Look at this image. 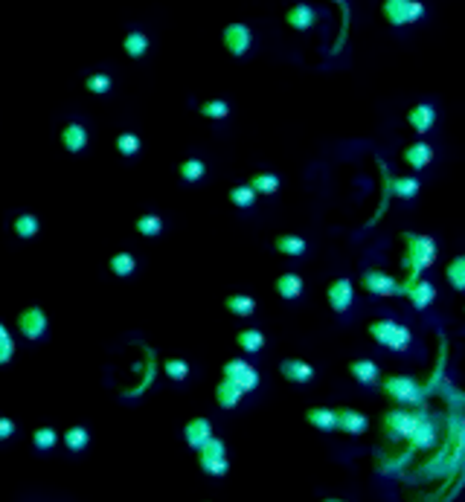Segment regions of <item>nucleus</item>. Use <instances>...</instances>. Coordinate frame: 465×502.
I'll use <instances>...</instances> for the list:
<instances>
[{
  "mask_svg": "<svg viewBox=\"0 0 465 502\" xmlns=\"http://www.w3.org/2000/svg\"><path fill=\"white\" fill-rule=\"evenodd\" d=\"M366 334L390 352H407L413 343L410 328L396 322V320H375V322H370V328H366Z\"/></svg>",
  "mask_w": 465,
  "mask_h": 502,
  "instance_id": "nucleus-1",
  "label": "nucleus"
},
{
  "mask_svg": "<svg viewBox=\"0 0 465 502\" xmlns=\"http://www.w3.org/2000/svg\"><path fill=\"white\" fill-rule=\"evenodd\" d=\"M407 253H404V264L413 270V279L422 273V270H428L433 261H436V241L428 238V236H413V233H404L401 236Z\"/></svg>",
  "mask_w": 465,
  "mask_h": 502,
  "instance_id": "nucleus-2",
  "label": "nucleus"
},
{
  "mask_svg": "<svg viewBox=\"0 0 465 502\" xmlns=\"http://www.w3.org/2000/svg\"><path fill=\"white\" fill-rule=\"evenodd\" d=\"M381 383V389L384 395L396 401L398 407H404V403H422L424 392H422V386L413 380V378H404V375H390V378H378Z\"/></svg>",
  "mask_w": 465,
  "mask_h": 502,
  "instance_id": "nucleus-3",
  "label": "nucleus"
},
{
  "mask_svg": "<svg viewBox=\"0 0 465 502\" xmlns=\"http://www.w3.org/2000/svg\"><path fill=\"white\" fill-rule=\"evenodd\" d=\"M381 15L387 24L393 27H407V24H416L424 17V6L419 0H384L381 3Z\"/></svg>",
  "mask_w": 465,
  "mask_h": 502,
  "instance_id": "nucleus-4",
  "label": "nucleus"
},
{
  "mask_svg": "<svg viewBox=\"0 0 465 502\" xmlns=\"http://www.w3.org/2000/svg\"><path fill=\"white\" fill-rule=\"evenodd\" d=\"M419 413H410V410H390L384 418H381V430L390 436V438H410V433L416 430V424H419Z\"/></svg>",
  "mask_w": 465,
  "mask_h": 502,
  "instance_id": "nucleus-5",
  "label": "nucleus"
},
{
  "mask_svg": "<svg viewBox=\"0 0 465 502\" xmlns=\"http://www.w3.org/2000/svg\"><path fill=\"white\" fill-rule=\"evenodd\" d=\"M361 287L366 294H375V296H401L404 294V282H398L390 273H384V270H366L361 276Z\"/></svg>",
  "mask_w": 465,
  "mask_h": 502,
  "instance_id": "nucleus-6",
  "label": "nucleus"
},
{
  "mask_svg": "<svg viewBox=\"0 0 465 502\" xmlns=\"http://www.w3.org/2000/svg\"><path fill=\"white\" fill-rule=\"evenodd\" d=\"M224 47L227 52L233 55V59H244V55L250 52V44H254V32H250L247 24H230L224 27Z\"/></svg>",
  "mask_w": 465,
  "mask_h": 502,
  "instance_id": "nucleus-7",
  "label": "nucleus"
},
{
  "mask_svg": "<svg viewBox=\"0 0 465 502\" xmlns=\"http://www.w3.org/2000/svg\"><path fill=\"white\" fill-rule=\"evenodd\" d=\"M18 328H21V334H24L27 340H32V343L41 340V337L47 334V328H50L44 308L32 305V308H27V311H21V317H18Z\"/></svg>",
  "mask_w": 465,
  "mask_h": 502,
  "instance_id": "nucleus-8",
  "label": "nucleus"
},
{
  "mask_svg": "<svg viewBox=\"0 0 465 502\" xmlns=\"http://www.w3.org/2000/svg\"><path fill=\"white\" fill-rule=\"evenodd\" d=\"M404 296L413 302L416 311H424L428 305H433L436 299V287L431 282H424V279H410V282H404Z\"/></svg>",
  "mask_w": 465,
  "mask_h": 502,
  "instance_id": "nucleus-9",
  "label": "nucleus"
},
{
  "mask_svg": "<svg viewBox=\"0 0 465 502\" xmlns=\"http://www.w3.org/2000/svg\"><path fill=\"white\" fill-rule=\"evenodd\" d=\"M326 296H328V305H332L335 314H346L349 305H352V299H355V285L349 279H335L332 285H328Z\"/></svg>",
  "mask_w": 465,
  "mask_h": 502,
  "instance_id": "nucleus-10",
  "label": "nucleus"
},
{
  "mask_svg": "<svg viewBox=\"0 0 465 502\" xmlns=\"http://www.w3.org/2000/svg\"><path fill=\"white\" fill-rule=\"evenodd\" d=\"M338 430H343L346 436H363L370 430V418H366L361 410L352 407H338Z\"/></svg>",
  "mask_w": 465,
  "mask_h": 502,
  "instance_id": "nucleus-11",
  "label": "nucleus"
},
{
  "mask_svg": "<svg viewBox=\"0 0 465 502\" xmlns=\"http://www.w3.org/2000/svg\"><path fill=\"white\" fill-rule=\"evenodd\" d=\"M407 125H410L419 137H424L433 125H436V108L431 102H419L407 110Z\"/></svg>",
  "mask_w": 465,
  "mask_h": 502,
  "instance_id": "nucleus-12",
  "label": "nucleus"
},
{
  "mask_svg": "<svg viewBox=\"0 0 465 502\" xmlns=\"http://www.w3.org/2000/svg\"><path fill=\"white\" fill-rule=\"evenodd\" d=\"M279 375L288 380V383H312L314 380V366L312 363H305L300 357H285L279 363Z\"/></svg>",
  "mask_w": 465,
  "mask_h": 502,
  "instance_id": "nucleus-13",
  "label": "nucleus"
},
{
  "mask_svg": "<svg viewBox=\"0 0 465 502\" xmlns=\"http://www.w3.org/2000/svg\"><path fill=\"white\" fill-rule=\"evenodd\" d=\"M401 157L413 171H422V168H428L433 163V148H431V143H410L401 151Z\"/></svg>",
  "mask_w": 465,
  "mask_h": 502,
  "instance_id": "nucleus-14",
  "label": "nucleus"
},
{
  "mask_svg": "<svg viewBox=\"0 0 465 502\" xmlns=\"http://www.w3.org/2000/svg\"><path fill=\"white\" fill-rule=\"evenodd\" d=\"M244 392H242V386L236 380H230V378H221L216 383V401H218V407L221 410H236L239 403H242Z\"/></svg>",
  "mask_w": 465,
  "mask_h": 502,
  "instance_id": "nucleus-15",
  "label": "nucleus"
},
{
  "mask_svg": "<svg viewBox=\"0 0 465 502\" xmlns=\"http://www.w3.org/2000/svg\"><path fill=\"white\" fill-rule=\"evenodd\" d=\"M88 143H90V134H88V128H85L82 122L64 125V131H62V145H64V151L79 154V151L88 148Z\"/></svg>",
  "mask_w": 465,
  "mask_h": 502,
  "instance_id": "nucleus-16",
  "label": "nucleus"
},
{
  "mask_svg": "<svg viewBox=\"0 0 465 502\" xmlns=\"http://www.w3.org/2000/svg\"><path fill=\"white\" fill-rule=\"evenodd\" d=\"M349 375H352L361 386H375L378 378H381V369H378V363L370 360V357H358L349 363Z\"/></svg>",
  "mask_w": 465,
  "mask_h": 502,
  "instance_id": "nucleus-17",
  "label": "nucleus"
},
{
  "mask_svg": "<svg viewBox=\"0 0 465 502\" xmlns=\"http://www.w3.org/2000/svg\"><path fill=\"white\" fill-rule=\"evenodd\" d=\"M285 24L291 29H297V32H308L317 24V12L312 6H305V3H297V6H291L285 12Z\"/></svg>",
  "mask_w": 465,
  "mask_h": 502,
  "instance_id": "nucleus-18",
  "label": "nucleus"
},
{
  "mask_svg": "<svg viewBox=\"0 0 465 502\" xmlns=\"http://www.w3.org/2000/svg\"><path fill=\"white\" fill-rule=\"evenodd\" d=\"M305 421L312 424L314 430H320V433H332V430H338V413L335 410H328V407H312L305 413Z\"/></svg>",
  "mask_w": 465,
  "mask_h": 502,
  "instance_id": "nucleus-19",
  "label": "nucleus"
},
{
  "mask_svg": "<svg viewBox=\"0 0 465 502\" xmlns=\"http://www.w3.org/2000/svg\"><path fill=\"white\" fill-rule=\"evenodd\" d=\"M209 436H212V427H209L207 418H192L186 427H183V438H186V444H189L192 450H198Z\"/></svg>",
  "mask_w": 465,
  "mask_h": 502,
  "instance_id": "nucleus-20",
  "label": "nucleus"
},
{
  "mask_svg": "<svg viewBox=\"0 0 465 502\" xmlns=\"http://www.w3.org/2000/svg\"><path fill=\"white\" fill-rule=\"evenodd\" d=\"M303 287H305V282H303V276L300 273H282L277 282H274V291L282 296V299H300L303 296Z\"/></svg>",
  "mask_w": 465,
  "mask_h": 502,
  "instance_id": "nucleus-21",
  "label": "nucleus"
},
{
  "mask_svg": "<svg viewBox=\"0 0 465 502\" xmlns=\"http://www.w3.org/2000/svg\"><path fill=\"white\" fill-rule=\"evenodd\" d=\"M224 308L233 317H254L256 314V299L250 294H230L224 299Z\"/></svg>",
  "mask_w": 465,
  "mask_h": 502,
  "instance_id": "nucleus-22",
  "label": "nucleus"
},
{
  "mask_svg": "<svg viewBox=\"0 0 465 502\" xmlns=\"http://www.w3.org/2000/svg\"><path fill=\"white\" fill-rule=\"evenodd\" d=\"M236 343H239V349L244 352V354H259L262 349H265V334L259 331V328H242L239 331V337H236Z\"/></svg>",
  "mask_w": 465,
  "mask_h": 502,
  "instance_id": "nucleus-23",
  "label": "nucleus"
},
{
  "mask_svg": "<svg viewBox=\"0 0 465 502\" xmlns=\"http://www.w3.org/2000/svg\"><path fill=\"white\" fill-rule=\"evenodd\" d=\"M123 50H125L128 59H143V55L148 52V35L140 32V29H131L123 38Z\"/></svg>",
  "mask_w": 465,
  "mask_h": 502,
  "instance_id": "nucleus-24",
  "label": "nucleus"
},
{
  "mask_svg": "<svg viewBox=\"0 0 465 502\" xmlns=\"http://www.w3.org/2000/svg\"><path fill=\"white\" fill-rule=\"evenodd\" d=\"M407 441H410L416 450H422V447H431V444L436 441V427H433V421H428V418H419L416 430L410 433V438H407Z\"/></svg>",
  "mask_w": 465,
  "mask_h": 502,
  "instance_id": "nucleus-25",
  "label": "nucleus"
},
{
  "mask_svg": "<svg viewBox=\"0 0 465 502\" xmlns=\"http://www.w3.org/2000/svg\"><path fill=\"white\" fill-rule=\"evenodd\" d=\"M12 229H15V236L18 238H24V241H29V238H35L38 236V229H41V221H38L32 212H21L15 221H12Z\"/></svg>",
  "mask_w": 465,
  "mask_h": 502,
  "instance_id": "nucleus-26",
  "label": "nucleus"
},
{
  "mask_svg": "<svg viewBox=\"0 0 465 502\" xmlns=\"http://www.w3.org/2000/svg\"><path fill=\"white\" fill-rule=\"evenodd\" d=\"M250 189H254L256 195H277L279 175H274V171H256V175L250 178Z\"/></svg>",
  "mask_w": 465,
  "mask_h": 502,
  "instance_id": "nucleus-27",
  "label": "nucleus"
},
{
  "mask_svg": "<svg viewBox=\"0 0 465 502\" xmlns=\"http://www.w3.org/2000/svg\"><path fill=\"white\" fill-rule=\"evenodd\" d=\"M108 267H111V273L113 276H120V279H125V276H131L134 270H137V259H134L131 253H113L111 256V261H108Z\"/></svg>",
  "mask_w": 465,
  "mask_h": 502,
  "instance_id": "nucleus-28",
  "label": "nucleus"
},
{
  "mask_svg": "<svg viewBox=\"0 0 465 502\" xmlns=\"http://www.w3.org/2000/svg\"><path fill=\"white\" fill-rule=\"evenodd\" d=\"M88 444H90V433H88V427H82V424H76V427H70L64 433V447L70 453H82Z\"/></svg>",
  "mask_w": 465,
  "mask_h": 502,
  "instance_id": "nucleus-29",
  "label": "nucleus"
},
{
  "mask_svg": "<svg viewBox=\"0 0 465 502\" xmlns=\"http://www.w3.org/2000/svg\"><path fill=\"white\" fill-rule=\"evenodd\" d=\"M178 175H181L183 183H198V180L207 175V166H204V160H198V157H189V160H183V163L178 166Z\"/></svg>",
  "mask_w": 465,
  "mask_h": 502,
  "instance_id": "nucleus-30",
  "label": "nucleus"
},
{
  "mask_svg": "<svg viewBox=\"0 0 465 502\" xmlns=\"http://www.w3.org/2000/svg\"><path fill=\"white\" fill-rule=\"evenodd\" d=\"M137 233L140 236H146V238H158L160 233H163V218L158 215V212H148V215H143V218H137Z\"/></svg>",
  "mask_w": 465,
  "mask_h": 502,
  "instance_id": "nucleus-31",
  "label": "nucleus"
},
{
  "mask_svg": "<svg viewBox=\"0 0 465 502\" xmlns=\"http://www.w3.org/2000/svg\"><path fill=\"white\" fill-rule=\"evenodd\" d=\"M32 444H35V450L38 453H47V450H53L55 444H58V430L55 427H38L35 433H32Z\"/></svg>",
  "mask_w": 465,
  "mask_h": 502,
  "instance_id": "nucleus-32",
  "label": "nucleus"
},
{
  "mask_svg": "<svg viewBox=\"0 0 465 502\" xmlns=\"http://www.w3.org/2000/svg\"><path fill=\"white\" fill-rule=\"evenodd\" d=\"M227 198H230V203H233V206H239V209H250V206L256 203V192L250 189V183H242V186H233Z\"/></svg>",
  "mask_w": 465,
  "mask_h": 502,
  "instance_id": "nucleus-33",
  "label": "nucleus"
},
{
  "mask_svg": "<svg viewBox=\"0 0 465 502\" xmlns=\"http://www.w3.org/2000/svg\"><path fill=\"white\" fill-rule=\"evenodd\" d=\"M116 151L123 154V157H134V154H140V148H143V140L137 137L134 131H123L120 137H116Z\"/></svg>",
  "mask_w": 465,
  "mask_h": 502,
  "instance_id": "nucleus-34",
  "label": "nucleus"
},
{
  "mask_svg": "<svg viewBox=\"0 0 465 502\" xmlns=\"http://www.w3.org/2000/svg\"><path fill=\"white\" fill-rule=\"evenodd\" d=\"M274 247L279 250L282 256H303L305 253V241L300 236H279L274 241Z\"/></svg>",
  "mask_w": 465,
  "mask_h": 502,
  "instance_id": "nucleus-35",
  "label": "nucleus"
},
{
  "mask_svg": "<svg viewBox=\"0 0 465 502\" xmlns=\"http://www.w3.org/2000/svg\"><path fill=\"white\" fill-rule=\"evenodd\" d=\"M419 189H422V183L416 178H396L393 180V192H396L398 198H404V201H413L419 195Z\"/></svg>",
  "mask_w": 465,
  "mask_h": 502,
  "instance_id": "nucleus-36",
  "label": "nucleus"
},
{
  "mask_svg": "<svg viewBox=\"0 0 465 502\" xmlns=\"http://www.w3.org/2000/svg\"><path fill=\"white\" fill-rule=\"evenodd\" d=\"M201 117H207V120H227L230 117V102H224V99L204 102L201 105Z\"/></svg>",
  "mask_w": 465,
  "mask_h": 502,
  "instance_id": "nucleus-37",
  "label": "nucleus"
},
{
  "mask_svg": "<svg viewBox=\"0 0 465 502\" xmlns=\"http://www.w3.org/2000/svg\"><path fill=\"white\" fill-rule=\"evenodd\" d=\"M85 87L90 90V93H96V96H105L111 87H113V79L108 73H90L88 79H85Z\"/></svg>",
  "mask_w": 465,
  "mask_h": 502,
  "instance_id": "nucleus-38",
  "label": "nucleus"
},
{
  "mask_svg": "<svg viewBox=\"0 0 465 502\" xmlns=\"http://www.w3.org/2000/svg\"><path fill=\"white\" fill-rule=\"evenodd\" d=\"M163 372H166L172 380H186V375H189V363L181 360V357H169V360H163Z\"/></svg>",
  "mask_w": 465,
  "mask_h": 502,
  "instance_id": "nucleus-39",
  "label": "nucleus"
},
{
  "mask_svg": "<svg viewBox=\"0 0 465 502\" xmlns=\"http://www.w3.org/2000/svg\"><path fill=\"white\" fill-rule=\"evenodd\" d=\"M198 461H201V471H204L207 476H227V471H230L227 456H218V459H198Z\"/></svg>",
  "mask_w": 465,
  "mask_h": 502,
  "instance_id": "nucleus-40",
  "label": "nucleus"
},
{
  "mask_svg": "<svg viewBox=\"0 0 465 502\" xmlns=\"http://www.w3.org/2000/svg\"><path fill=\"white\" fill-rule=\"evenodd\" d=\"M462 256H457L448 267H445V276H448V282L454 285V291H465V279H462Z\"/></svg>",
  "mask_w": 465,
  "mask_h": 502,
  "instance_id": "nucleus-41",
  "label": "nucleus"
},
{
  "mask_svg": "<svg viewBox=\"0 0 465 502\" xmlns=\"http://www.w3.org/2000/svg\"><path fill=\"white\" fill-rule=\"evenodd\" d=\"M230 380H236V383L242 386V392H254L256 386H259V372H256L254 366L247 363V369H244L242 375H236V378H230Z\"/></svg>",
  "mask_w": 465,
  "mask_h": 502,
  "instance_id": "nucleus-42",
  "label": "nucleus"
},
{
  "mask_svg": "<svg viewBox=\"0 0 465 502\" xmlns=\"http://www.w3.org/2000/svg\"><path fill=\"white\" fill-rule=\"evenodd\" d=\"M12 357H15V340L12 334H4L0 337V366H6Z\"/></svg>",
  "mask_w": 465,
  "mask_h": 502,
  "instance_id": "nucleus-43",
  "label": "nucleus"
},
{
  "mask_svg": "<svg viewBox=\"0 0 465 502\" xmlns=\"http://www.w3.org/2000/svg\"><path fill=\"white\" fill-rule=\"evenodd\" d=\"M244 369H247V360H242V357L227 360V363H224V378H236V375H242Z\"/></svg>",
  "mask_w": 465,
  "mask_h": 502,
  "instance_id": "nucleus-44",
  "label": "nucleus"
},
{
  "mask_svg": "<svg viewBox=\"0 0 465 502\" xmlns=\"http://www.w3.org/2000/svg\"><path fill=\"white\" fill-rule=\"evenodd\" d=\"M15 430H18V424L6 415H0V441H9L15 436Z\"/></svg>",
  "mask_w": 465,
  "mask_h": 502,
  "instance_id": "nucleus-45",
  "label": "nucleus"
},
{
  "mask_svg": "<svg viewBox=\"0 0 465 502\" xmlns=\"http://www.w3.org/2000/svg\"><path fill=\"white\" fill-rule=\"evenodd\" d=\"M338 3H340V9H343V24H346V21H349V9H346L343 0H338Z\"/></svg>",
  "mask_w": 465,
  "mask_h": 502,
  "instance_id": "nucleus-46",
  "label": "nucleus"
},
{
  "mask_svg": "<svg viewBox=\"0 0 465 502\" xmlns=\"http://www.w3.org/2000/svg\"><path fill=\"white\" fill-rule=\"evenodd\" d=\"M4 334H9V328H6L4 322H0V337H4Z\"/></svg>",
  "mask_w": 465,
  "mask_h": 502,
  "instance_id": "nucleus-47",
  "label": "nucleus"
}]
</instances>
